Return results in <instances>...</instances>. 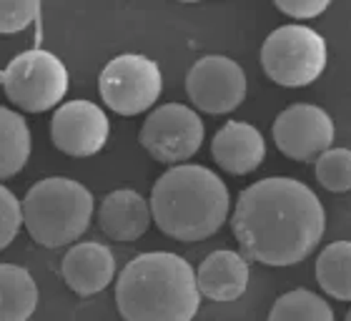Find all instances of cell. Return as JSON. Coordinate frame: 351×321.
Returning a JSON list of instances; mask_svg holds the SVG:
<instances>
[{
  "mask_svg": "<svg viewBox=\"0 0 351 321\" xmlns=\"http://www.w3.org/2000/svg\"><path fill=\"white\" fill-rule=\"evenodd\" d=\"M38 18H40V3H36V0H23V3L0 0V33L3 36L28 28Z\"/></svg>",
  "mask_w": 351,
  "mask_h": 321,
  "instance_id": "obj_21",
  "label": "cell"
},
{
  "mask_svg": "<svg viewBox=\"0 0 351 321\" xmlns=\"http://www.w3.org/2000/svg\"><path fill=\"white\" fill-rule=\"evenodd\" d=\"M103 103L118 116H138L154 108L163 91L158 63L138 53H123L106 63L98 75Z\"/></svg>",
  "mask_w": 351,
  "mask_h": 321,
  "instance_id": "obj_7",
  "label": "cell"
},
{
  "mask_svg": "<svg viewBox=\"0 0 351 321\" xmlns=\"http://www.w3.org/2000/svg\"><path fill=\"white\" fill-rule=\"evenodd\" d=\"M334 118L319 106L293 103L274 121V143L286 158L308 163L334 143Z\"/></svg>",
  "mask_w": 351,
  "mask_h": 321,
  "instance_id": "obj_10",
  "label": "cell"
},
{
  "mask_svg": "<svg viewBox=\"0 0 351 321\" xmlns=\"http://www.w3.org/2000/svg\"><path fill=\"white\" fill-rule=\"evenodd\" d=\"M138 141L151 158L181 166L183 160L196 156L204 143V121L189 106L166 103L148 113Z\"/></svg>",
  "mask_w": 351,
  "mask_h": 321,
  "instance_id": "obj_8",
  "label": "cell"
},
{
  "mask_svg": "<svg viewBox=\"0 0 351 321\" xmlns=\"http://www.w3.org/2000/svg\"><path fill=\"white\" fill-rule=\"evenodd\" d=\"M38 307V286L28 271L0 263V321H28Z\"/></svg>",
  "mask_w": 351,
  "mask_h": 321,
  "instance_id": "obj_16",
  "label": "cell"
},
{
  "mask_svg": "<svg viewBox=\"0 0 351 321\" xmlns=\"http://www.w3.org/2000/svg\"><path fill=\"white\" fill-rule=\"evenodd\" d=\"M0 86L8 101L25 113H43L56 108L68 93V71L58 56L48 51L18 53L5 71H0Z\"/></svg>",
  "mask_w": 351,
  "mask_h": 321,
  "instance_id": "obj_6",
  "label": "cell"
},
{
  "mask_svg": "<svg viewBox=\"0 0 351 321\" xmlns=\"http://www.w3.org/2000/svg\"><path fill=\"white\" fill-rule=\"evenodd\" d=\"M276 8L293 21H311L329 10V0H276Z\"/></svg>",
  "mask_w": 351,
  "mask_h": 321,
  "instance_id": "obj_23",
  "label": "cell"
},
{
  "mask_svg": "<svg viewBox=\"0 0 351 321\" xmlns=\"http://www.w3.org/2000/svg\"><path fill=\"white\" fill-rule=\"evenodd\" d=\"M231 228L246 261L293 266L322 241L326 213L306 183L271 176L239 193Z\"/></svg>",
  "mask_w": 351,
  "mask_h": 321,
  "instance_id": "obj_1",
  "label": "cell"
},
{
  "mask_svg": "<svg viewBox=\"0 0 351 321\" xmlns=\"http://www.w3.org/2000/svg\"><path fill=\"white\" fill-rule=\"evenodd\" d=\"M316 181L331 193L351 191V151L349 148H329L316 158Z\"/></svg>",
  "mask_w": 351,
  "mask_h": 321,
  "instance_id": "obj_20",
  "label": "cell"
},
{
  "mask_svg": "<svg viewBox=\"0 0 351 321\" xmlns=\"http://www.w3.org/2000/svg\"><path fill=\"white\" fill-rule=\"evenodd\" d=\"M211 156L226 174H254L266 158V141L256 126L246 121H228L211 141Z\"/></svg>",
  "mask_w": 351,
  "mask_h": 321,
  "instance_id": "obj_12",
  "label": "cell"
},
{
  "mask_svg": "<svg viewBox=\"0 0 351 321\" xmlns=\"http://www.w3.org/2000/svg\"><path fill=\"white\" fill-rule=\"evenodd\" d=\"M316 281L337 301H351V241H334L316 259Z\"/></svg>",
  "mask_w": 351,
  "mask_h": 321,
  "instance_id": "obj_18",
  "label": "cell"
},
{
  "mask_svg": "<svg viewBox=\"0 0 351 321\" xmlns=\"http://www.w3.org/2000/svg\"><path fill=\"white\" fill-rule=\"evenodd\" d=\"M148 204L161 234L186 243L213 236L231 211L226 183L211 168L196 163L171 166L154 183Z\"/></svg>",
  "mask_w": 351,
  "mask_h": 321,
  "instance_id": "obj_3",
  "label": "cell"
},
{
  "mask_svg": "<svg viewBox=\"0 0 351 321\" xmlns=\"http://www.w3.org/2000/svg\"><path fill=\"white\" fill-rule=\"evenodd\" d=\"M116 307L125 321H191L201 307L196 271L171 251L136 256L116 281Z\"/></svg>",
  "mask_w": 351,
  "mask_h": 321,
  "instance_id": "obj_2",
  "label": "cell"
},
{
  "mask_svg": "<svg viewBox=\"0 0 351 321\" xmlns=\"http://www.w3.org/2000/svg\"><path fill=\"white\" fill-rule=\"evenodd\" d=\"M63 281L78 296H93L103 292L116 276V259L108 246L98 241L73 243L63 256Z\"/></svg>",
  "mask_w": 351,
  "mask_h": 321,
  "instance_id": "obj_13",
  "label": "cell"
},
{
  "mask_svg": "<svg viewBox=\"0 0 351 321\" xmlns=\"http://www.w3.org/2000/svg\"><path fill=\"white\" fill-rule=\"evenodd\" d=\"M23 226L43 248L75 243L88 231L93 216V196L83 183L51 176L30 186L23 198Z\"/></svg>",
  "mask_w": 351,
  "mask_h": 321,
  "instance_id": "obj_4",
  "label": "cell"
},
{
  "mask_svg": "<svg viewBox=\"0 0 351 321\" xmlns=\"http://www.w3.org/2000/svg\"><path fill=\"white\" fill-rule=\"evenodd\" d=\"M249 261L239 251L226 248L208 254L196 271L198 294L219 304L241 299L249 289Z\"/></svg>",
  "mask_w": 351,
  "mask_h": 321,
  "instance_id": "obj_14",
  "label": "cell"
},
{
  "mask_svg": "<svg viewBox=\"0 0 351 321\" xmlns=\"http://www.w3.org/2000/svg\"><path fill=\"white\" fill-rule=\"evenodd\" d=\"M186 93L198 110L223 116L239 108L246 98V73L226 56H204L186 75Z\"/></svg>",
  "mask_w": 351,
  "mask_h": 321,
  "instance_id": "obj_9",
  "label": "cell"
},
{
  "mask_svg": "<svg viewBox=\"0 0 351 321\" xmlns=\"http://www.w3.org/2000/svg\"><path fill=\"white\" fill-rule=\"evenodd\" d=\"M110 123L101 106L90 101H68L53 110V146L73 158H88L108 143Z\"/></svg>",
  "mask_w": 351,
  "mask_h": 321,
  "instance_id": "obj_11",
  "label": "cell"
},
{
  "mask_svg": "<svg viewBox=\"0 0 351 321\" xmlns=\"http://www.w3.org/2000/svg\"><path fill=\"white\" fill-rule=\"evenodd\" d=\"M344 321H351V309L346 311V319H344Z\"/></svg>",
  "mask_w": 351,
  "mask_h": 321,
  "instance_id": "obj_24",
  "label": "cell"
},
{
  "mask_svg": "<svg viewBox=\"0 0 351 321\" xmlns=\"http://www.w3.org/2000/svg\"><path fill=\"white\" fill-rule=\"evenodd\" d=\"M269 321H337L329 301L308 289L281 294L269 311Z\"/></svg>",
  "mask_w": 351,
  "mask_h": 321,
  "instance_id": "obj_19",
  "label": "cell"
},
{
  "mask_svg": "<svg viewBox=\"0 0 351 321\" xmlns=\"http://www.w3.org/2000/svg\"><path fill=\"white\" fill-rule=\"evenodd\" d=\"M98 224L110 241H121V243L136 241L154 224L151 204L133 189L110 191L108 196L101 201Z\"/></svg>",
  "mask_w": 351,
  "mask_h": 321,
  "instance_id": "obj_15",
  "label": "cell"
},
{
  "mask_svg": "<svg viewBox=\"0 0 351 321\" xmlns=\"http://www.w3.org/2000/svg\"><path fill=\"white\" fill-rule=\"evenodd\" d=\"M23 224V206L13 196V191H8L0 183V251L13 243Z\"/></svg>",
  "mask_w": 351,
  "mask_h": 321,
  "instance_id": "obj_22",
  "label": "cell"
},
{
  "mask_svg": "<svg viewBox=\"0 0 351 321\" xmlns=\"http://www.w3.org/2000/svg\"><path fill=\"white\" fill-rule=\"evenodd\" d=\"M329 48L322 33L308 25H281L261 45V68L276 86L304 88L324 73Z\"/></svg>",
  "mask_w": 351,
  "mask_h": 321,
  "instance_id": "obj_5",
  "label": "cell"
},
{
  "mask_svg": "<svg viewBox=\"0 0 351 321\" xmlns=\"http://www.w3.org/2000/svg\"><path fill=\"white\" fill-rule=\"evenodd\" d=\"M30 156V128L21 113L0 106V181L21 174Z\"/></svg>",
  "mask_w": 351,
  "mask_h": 321,
  "instance_id": "obj_17",
  "label": "cell"
}]
</instances>
